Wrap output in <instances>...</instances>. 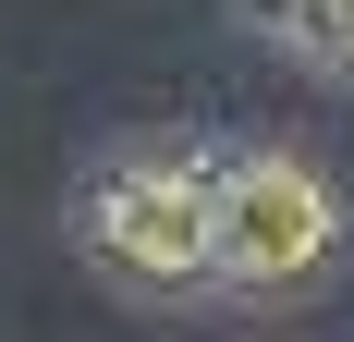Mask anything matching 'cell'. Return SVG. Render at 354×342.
<instances>
[{
	"label": "cell",
	"mask_w": 354,
	"mask_h": 342,
	"mask_svg": "<svg viewBox=\"0 0 354 342\" xmlns=\"http://www.w3.org/2000/svg\"><path fill=\"white\" fill-rule=\"evenodd\" d=\"M232 25H245V37H269L293 73L354 86V0H232Z\"/></svg>",
	"instance_id": "3"
},
{
	"label": "cell",
	"mask_w": 354,
	"mask_h": 342,
	"mask_svg": "<svg viewBox=\"0 0 354 342\" xmlns=\"http://www.w3.org/2000/svg\"><path fill=\"white\" fill-rule=\"evenodd\" d=\"M354 257V208L306 147H232L208 159V294L232 306H306Z\"/></svg>",
	"instance_id": "1"
},
{
	"label": "cell",
	"mask_w": 354,
	"mask_h": 342,
	"mask_svg": "<svg viewBox=\"0 0 354 342\" xmlns=\"http://www.w3.org/2000/svg\"><path fill=\"white\" fill-rule=\"evenodd\" d=\"M62 220L110 294H135V306H196L208 294V147H171V135L110 147L73 183Z\"/></svg>",
	"instance_id": "2"
}]
</instances>
